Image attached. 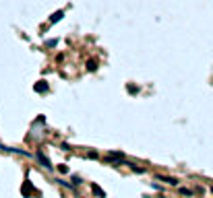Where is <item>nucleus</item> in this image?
<instances>
[{"label":"nucleus","instance_id":"4","mask_svg":"<svg viewBox=\"0 0 213 198\" xmlns=\"http://www.w3.org/2000/svg\"><path fill=\"white\" fill-rule=\"evenodd\" d=\"M108 159H110V161H122V159H124V155H122V153H110V155H108Z\"/></svg>","mask_w":213,"mask_h":198},{"label":"nucleus","instance_id":"1","mask_svg":"<svg viewBox=\"0 0 213 198\" xmlns=\"http://www.w3.org/2000/svg\"><path fill=\"white\" fill-rule=\"evenodd\" d=\"M157 180H162V182H168L170 186H178V180H176V178H170V175H157Z\"/></svg>","mask_w":213,"mask_h":198},{"label":"nucleus","instance_id":"8","mask_svg":"<svg viewBox=\"0 0 213 198\" xmlns=\"http://www.w3.org/2000/svg\"><path fill=\"white\" fill-rule=\"evenodd\" d=\"M56 43H58V41H56V39H50V41H48V43H46V45H48V47H54Z\"/></svg>","mask_w":213,"mask_h":198},{"label":"nucleus","instance_id":"6","mask_svg":"<svg viewBox=\"0 0 213 198\" xmlns=\"http://www.w3.org/2000/svg\"><path fill=\"white\" fill-rule=\"evenodd\" d=\"M91 190H93V192H95V194H97V196L106 198V194H104V190H101V188H99V186H95V184H93V186H91Z\"/></svg>","mask_w":213,"mask_h":198},{"label":"nucleus","instance_id":"9","mask_svg":"<svg viewBox=\"0 0 213 198\" xmlns=\"http://www.w3.org/2000/svg\"><path fill=\"white\" fill-rule=\"evenodd\" d=\"M180 192H182V194H186V196H190V194H192V192H190V190H186V188H180Z\"/></svg>","mask_w":213,"mask_h":198},{"label":"nucleus","instance_id":"7","mask_svg":"<svg viewBox=\"0 0 213 198\" xmlns=\"http://www.w3.org/2000/svg\"><path fill=\"white\" fill-rule=\"evenodd\" d=\"M58 169H60V173H68V167H66V165H60Z\"/></svg>","mask_w":213,"mask_h":198},{"label":"nucleus","instance_id":"3","mask_svg":"<svg viewBox=\"0 0 213 198\" xmlns=\"http://www.w3.org/2000/svg\"><path fill=\"white\" fill-rule=\"evenodd\" d=\"M37 159H40V161H42L43 165H46V167H48V169H52V165H50V161H48V157H46V155H43L42 151H40V153H37Z\"/></svg>","mask_w":213,"mask_h":198},{"label":"nucleus","instance_id":"5","mask_svg":"<svg viewBox=\"0 0 213 198\" xmlns=\"http://www.w3.org/2000/svg\"><path fill=\"white\" fill-rule=\"evenodd\" d=\"M35 91H37V93H43V91H48V85H46L43 80H40V83L35 85Z\"/></svg>","mask_w":213,"mask_h":198},{"label":"nucleus","instance_id":"2","mask_svg":"<svg viewBox=\"0 0 213 198\" xmlns=\"http://www.w3.org/2000/svg\"><path fill=\"white\" fill-rule=\"evenodd\" d=\"M62 17H64V10H56V12H54V15L50 17V23H58V21H60Z\"/></svg>","mask_w":213,"mask_h":198}]
</instances>
